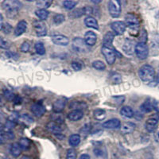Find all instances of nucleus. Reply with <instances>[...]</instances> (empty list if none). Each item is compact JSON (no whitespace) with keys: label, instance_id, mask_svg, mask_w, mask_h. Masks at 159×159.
<instances>
[{"label":"nucleus","instance_id":"obj_1","mask_svg":"<svg viewBox=\"0 0 159 159\" xmlns=\"http://www.w3.org/2000/svg\"><path fill=\"white\" fill-rule=\"evenodd\" d=\"M2 7L9 18H14L22 8V3L17 0H5L2 2Z\"/></svg>","mask_w":159,"mask_h":159},{"label":"nucleus","instance_id":"obj_2","mask_svg":"<svg viewBox=\"0 0 159 159\" xmlns=\"http://www.w3.org/2000/svg\"><path fill=\"white\" fill-rule=\"evenodd\" d=\"M139 76L145 83H150L155 78V71L149 65H143L139 70Z\"/></svg>","mask_w":159,"mask_h":159},{"label":"nucleus","instance_id":"obj_3","mask_svg":"<svg viewBox=\"0 0 159 159\" xmlns=\"http://www.w3.org/2000/svg\"><path fill=\"white\" fill-rule=\"evenodd\" d=\"M125 24L130 30V34L134 36L139 34V21L137 17L133 14H127L125 16Z\"/></svg>","mask_w":159,"mask_h":159},{"label":"nucleus","instance_id":"obj_4","mask_svg":"<svg viewBox=\"0 0 159 159\" xmlns=\"http://www.w3.org/2000/svg\"><path fill=\"white\" fill-rule=\"evenodd\" d=\"M109 14L113 18H118L121 13V4L118 0H111L108 2Z\"/></svg>","mask_w":159,"mask_h":159},{"label":"nucleus","instance_id":"obj_5","mask_svg":"<svg viewBox=\"0 0 159 159\" xmlns=\"http://www.w3.org/2000/svg\"><path fill=\"white\" fill-rule=\"evenodd\" d=\"M136 55L140 60L147 59L149 55V49L148 46L146 43H142L139 42L135 45V49H134Z\"/></svg>","mask_w":159,"mask_h":159},{"label":"nucleus","instance_id":"obj_6","mask_svg":"<svg viewBox=\"0 0 159 159\" xmlns=\"http://www.w3.org/2000/svg\"><path fill=\"white\" fill-rule=\"evenodd\" d=\"M101 51L108 65H112V64L115 63L116 54L114 49H111V48H107L103 46L101 49Z\"/></svg>","mask_w":159,"mask_h":159},{"label":"nucleus","instance_id":"obj_7","mask_svg":"<svg viewBox=\"0 0 159 159\" xmlns=\"http://www.w3.org/2000/svg\"><path fill=\"white\" fill-rule=\"evenodd\" d=\"M34 30L36 32V34L38 37H44L47 34V28L45 25V22L41 21V20H36L33 23Z\"/></svg>","mask_w":159,"mask_h":159},{"label":"nucleus","instance_id":"obj_8","mask_svg":"<svg viewBox=\"0 0 159 159\" xmlns=\"http://www.w3.org/2000/svg\"><path fill=\"white\" fill-rule=\"evenodd\" d=\"M111 27L112 30L114 31L116 34L122 35L123 34V33L125 32V30L127 29V25H126L124 22L116 21V22H113L111 24Z\"/></svg>","mask_w":159,"mask_h":159},{"label":"nucleus","instance_id":"obj_9","mask_svg":"<svg viewBox=\"0 0 159 159\" xmlns=\"http://www.w3.org/2000/svg\"><path fill=\"white\" fill-rule=\"evenodd\" d=\"M87 46L84 42V39L80 38H76L72 42V47L77 52H85L87 50Z\"/></svg>","mask_w":159,"mask_h":159},{"label":"nucleus","instance_id":"obj_10","mask_svg":"<svg viewBox=\"0 0 159 159\" xmlns=\"http://www.w3.org/2000/svg\"><path fill=\"white\" fill-rule=\"evenodd\" d=\"M52 42L55 45H61V46H66L69 45V39L65 35L56 34L52 36Z\"/></svg>","mask_w":159,"mask_h":159},{"label":"nucleus","instance_id":"obj_11","mask_svg":"<svg viewBox=\"0 0 159 159\" xmlns=\"http://www.w3.org/2000/svg\"><path fill=\"white\" fill-rule=\"evenodd\" d=\"M66 103H67V99L65 98H60V99H57L52 104V110L56 113L61 112L65 109Z\"/></svg>","mask_w":159,"mask_h":159},{"label":"nucleus","instance_id":"obj_12","mask_svg":"<svg viewBox=\"0 0 159 159\" xmlns=\"http://www.w3.org/2000/svg\"><path fill=\"white\" fill-rule=\"evenodd\" d=\"M97 41V36L94 32L88 31L84 35V42L88 46H93L96 45Z\"/></svg>","mask_w":159,"mask_h":159},{"label":"nucleus","instance_id":"obj_13","mask_svg":"<svg viewBox=\"0 0 159 159\" xmlns=\"http://www.w3.org/2000/svg\"><path fill=\"white\" fill-rule=\"evenodd\" d=\"M157 123H158V118H150V119H147L146 123H145L146 130L148 132H154L155 129L157 128Z\"/></svg>","mask_w":159,"mask_h":159},{"label":"nucleus","instance_id":"obj_14","mask_svg":"<svg viewBox=\"0 0 159 159\" xmlns=\"http://www.w3.org/2000/svg\"><path fill=\"white\" fill-rule=\"evenodd\" d=\"M103 127L106 129H118L121 127V122L118 119H111L103 123Z\"/></svg>","mask_w":159,"mask_h":159},{"label":"nucleus","instance_id":"obj_15","mask_svg":"<svg viewBox=\"0 0 159 159\" xmlns=\"http://www.w3.org/2000/svg\"><path fill=\"white\" fill-rule=\"evenodd\" d=\"M134 49H135V45L134 42L130 39L126 40L123 45V50L124 51L125 53H127V55L133 54Z\"/></svg>","mask_w":159,"mask_h":159},{"label":"nucleus","instance_id":"obj_16","mask_svg":"<svg viewBox=\"0 0 159 159\" xmlns=\"http://www.w3.org/2000/svg\"><path fill=\"white\" fill-rule=\"evenodd\" d=\"M31 111L37 117H41L43 116L45 112V108L44 106L39 103H35L31 106Z\"/></svg>","mask_w":159,"mask_h":159},{"label":"nucleus","instance_id":"obj_17","mask_svg":"<svg viewBox=\"0 0 159 159\" xmlns=\"http://www.w3.org/2000/svg\"><path fill=\"white\" fill-rule=\"evenodd\" d=\"M46 128H47L48 130H49L51 133H53L55 135L58 134H61V127L60 126L59 123H56V122L54 121H52L50 122V123H48L47 126H46Z\"/></svg>","mask_w":159,"mask_h":159},{"label":"nucleus","instance_id":"obj_18","mask_svg":"<svg viewBox=\"0 0 159 159\" xmlns=\"http://www.w3.org/2000/svg\"><path fill=\"white\" fill-rule=\"evenodd\" d=\"M27 29V22L22 20V21H20L16 25V28L15 30V36L18 37L21 36L22 34H23L25 32Z\"/></svg>","mask_w":159,"mask_h":159},{"label":"nucleus","instance_id":"obj_19","mask_svg":"<svg viewBox=\"0 0 159 159\" xmlns=\"http://www.w3.org/2000/svg\"><path fill=\"white\" fill-rule=\"evenodd\" d=\"M115 38V34L113 32H107L106 34L104 35L103 39V46L107 48H111L112 42Z\"/></svg>","mask_w":159,"mask_h":159},{"label":"nucleus","instance_id":"obj_20","mask_svg":"<svg viewBox=\"0 0 159 159\" xmlns=\"http://www.w3.org/2000/svg\"><path fill=\"white\" fill-rule=\"evenodd\" d=\"M15 139V134L11 131H2L0 132V145L5 144L9 140H12Z\"/></svg>","mask_w":159,"mask_h":159},{"label":"nucleus","instance_id":"obj_21","mask_svg":"<svg viewBox=\"0 0 159 159\" xmlns=\"http://www.w3.org/2000/svg\"><path fill=\"white\" fill-rule=\"evenodd\" d=\"M84 117V112L80 110H73L69 112L68 115V119L71 121H78Z\"/></svg>","mask_w":159,"mask_h":159},{"label":"nucleus","instance_id":"obj_22","mask_svg":"<svg viewBox=\"0 0 159 159\" xmlns=\"http://www.w3.org/2000/svg\"><path fill=\"white\" fill-rule=\"evenodd\" d=\"M135 124L131 122H128V123H125L124 124H123V126L121 127V131L123 134H131L132 132H134V130H135Z\"/></svg>","mask_w":159,"mask_h":159},{"label":"nucleus","instance_id":"obj_23","mask_svg":"<svg viewBox=\"0 0 159 159\" xmlns=\"http://www.w3.org/2000/svg\"><path fill=\"white\" fill-rule=\"evenodd\" d=\"M84 23L89 28H92V29L95 30L99 29V25H98L97 21H96V18L92 16H88L87 18H85Z\"/></svg>","mask_w":159,"mask_h":159},{"label":"nucleus","instance_id":"obj_24","mask_svg":"<svg viewBox=\"0 0 159 159\" xmlns=\"http://www.w3.org/2000/svg\"><path fill=\"white\" fill-rule=\"evenodd\" d=\"M22 148L18 143H14L11 147V154L13 157H18L21 154Z\"/></svg>","mask_w":159,"mask_h":159},{"label":"nucleus","instance_id":"obj_25","mask_svg":"<svg viewBox=\"0 0 159 159\" xmlns=\"http://www.w3.org/2000/svg\"><path fill=\"white\" fill-rule=\"evenodd\" d=\"M120 114L123 116H124V117L130 119V118L134 117V113L133 111V110H132L131 107H128V106H124L120 110Z\"/></svg>","mask_w":159,"mask_h":159},{"label":"nucleus","instance_id":"obj_26","mask_svg":"<svg viewBox=\"0 0 159 159\" xmlns=\"http://www.w3.org/2000/svg\"><path fill=\"white\" fill-rule=\"evenodd\" d=\"M80 140H81V138H80V134H72L69 139V143L71 147H76V146H78L80 144Z\"/></svg>","mask_w":159,"mask_h":159},{"label":"nucleus","instance_id":"obj_27","mask_svg":"<svg viewBox=\"0 0 159 159\" xmlns=\"http://www.w3.org/2000/svg\"><path fill=\"white\" fill-rule=\"evenodd\" d=\"M86 15L85 12V7L84 8H79V9H76L74 11H72V12L69 15V18H77L83 16V15Z\"/></svg>","mask_w":159,"mask_h":159},{"label":"nucleus","instance_id":"obj_28","mask_svg":"<svg viewBox=\"0 0 159 159\" xmlns=\"http://www.w3.org/2000/svg\"><path fill=\"white\" fill-rule=\"evenodd\" d=\"M35 15H36V16L38 17L41 21H42V20L47 19L48 17H49V11H47L45 9H38L35 11Z\"/></svg>","mask_w":159,"mask_h":159},{"label":"nucleus","instance_id":"obj_29","mask_svg":"<svg viewBox=\"0 0 159 159\" xmlns=\"http://www.w3.org/2000/svg\"><path fill=\"white\" fill-rule=\"evenodd\" d=\"M140 108H141L142 111L145 112V113H149V112H150L153 109H154V107H153V103H152L150 100H146V101L141 105Z\"/></svg>","mask_w":159,"mask_h":159},{"label":"nucleus","instance_id":"obj_30","mask_svg":"<svg viewBox=\"0 0 159 159\" xmlns=\"http://www.w3.org/2000/svg\"><path fill=\"white\" fill-rule=\"evenodd\" d=\"M94 117L95 119H96L97 120H99V121H101V120H103V119L106 118L107 115H106V111L103 109H96V110L94 111Z\"/></svg>","mask_w":159,"mask_h":159},{"label":"nucleus","instance_id":"obj_31","mask_svg":"<svg viewBox=\"0 0 159 159\" xmlns=\"http://www.w3.org/2000/svg\"><path fill=\"white\" fill-rule=\"evenodd\" d=\"M35 50H36V52L39 55H44L45 53V45L42 42H38L34 45Z\"/></svg>","mask_w":159,"mask_h":159},{"label":"nucleus","instance_id":"obj_32","mask_svg":"<svg viewBox=\"0 0 159 159\" xmlns=\"http://www.w3.org/2000/svg\"><path fill=\"white\" fill-rule=\"evenodd\" d=\"M77 1H73V0H66L63 2V6L65 9L72 10L77 5Z\"/></svg>","mask_w":159,"mask_h":159},{"label":"nucleus","instance_id":"obj_33","mask_svg":"<svg viewBox=\"0 0 159 159\" xmlns=\"http://www.w3.org/2000/svg\"><path fill=\"white\" fill-rule=\"evenodd\" d=\"M19 145L22 150H28L30 147V141L28 139L22 138L19 140Z\"/></svg>","mask_w":159,"mask_h":159},{"label":"nucleus","instance_id":"obj_34","mask_svg":"<svg viewBox=\"0 0 159 159\" xmlns=\"http://www.w3.org/2000/svg\"><path fill=\"white\" fill-rule=\"evenodd\" d=\"M84 107H86V104L83 102H72L70 104V108H72L73 110L81 111Z\"/></svg>","mask_w":159,"mask_h":159},{"label":"nucleus","instance_id":"obj_35","mask_svg":"<svg viewBox=\"0 0 159 159\" xmlns=\"http://www.w3.org/2000/svg\"><path fill=\"white\" fill-rule=\"evenodd\" d=\"M92 67L99 71H103L106 69V65L102 61H95L92 62Z\"/></svg>","mask_w":159,"mask_h":159},{"label":"nucleus","instance_id":"obj_36","mask_svg":"<svg viewBox=\"0 0 159 159\" xmlns=\"http://www.w3.org/2000/svg\"><path fill=\"white\" fill-rule=\"evenodd\" d=\"M52 3V1H48V0H44V1H38L37 2V5L41 7L40 9H45L46 10V8L49 7L51 4Z\"/></svg>","mask_w":159,"mask_h":159},{"label":"nucleus","instance_id":"obj_37","mask_svg":"<svg viewBox=\"0 0 159 159\" xmlns=\"http://www.w3.org/2000/svg\"><path fill=\"white\" fill-rule=\"evenodd\" d=\"M19 120L22 122V123H25V124H27V125L31 124V123L34 122V120H33L32 118L26 114H24V115H22V116H20Z\"/></svg>","mask_w":159,"mask_h":159},{"label":"nucleus","instance_id":"obj_38","mask_svg":"<svg viewBox=\"0 0 159 159\" xmlns=\"http://www.w3.org/2000/svg\"><path fill=\"white\" fill-rule=\"evenodd\" d=\"M3 96L4 97H5V99H7V100H8V101H12V100H14L15 98V95L10 90H5L4 91V93H3Z\"/></svg>","mask_w":159,"mask_h":159},{"label":"nucleus","instance_id":"obj_39","mask_svg":"<svg viewBox=\"0 0 159 159\" xmlns=\"http://www.w3.org/2000/svg\"><path fill=\"white\" fill-rule=\"evenodd\" d=\"M65 18L63 15H61V14H58V15H56L54 17H53V22L56 25H59V24L62 23V22L65 21Z\"/></svg>","mask_w":159,"mask_h":159},{"label":"nucleus","instance_id":"obj_40","mask_svg":"<svg viewBox=\"0 0 159 159\" xmlns=\"http://www.w3.org/2000/svg\"><path fill=\"white\" fill-rule=\"evenodd\" d=\"M77 154H76V151L74 149H69L66 154V158L67 159H76Z\"/></svg>","mask_w":159,"mask_h":159},{"label":"nucleus","instance_id":"obj_41","mask_svg":"<svg viewBox=\"0 0 159 159\" xmlns=\"http://www.w3.org/2000/svg\"><path fill=\"white\" fill-rule=\"evenodd\" d=\"M11 46L10 42H8L7 40L4 39L2 38H0V49H8Z\"/></svg>","mask_w":159,"mask_h":159},{"label":"nucleus","instance_id":"obj_42","mask_svg":"<svg viewBox=\"0 0 159 159\" xmlns=\"http://www.w3.org/2000/svg\"><path fill=\"white\" fill-rule=\"evenodd\" d=\"M139 40H140V42L142 43H146L147 41V31L143 30V31L141 32V35H140V38H139Z\"/></svg>","mask_w":159,"mask_h":159},{"label":"nucleus","instance_id":"obj_43","mask_svg":"<svg viewBox=\"0 0 159 159\" xmlns=\"http://www.w3.org/2000/svg\"><path fill=\"white\" fill-rule=\"evenodd\" d=\"M15 122L11 121V120H8L5 124V128L8 130V131H11L13 128H15Z\"/></svg>","mask_w":159,"mask_h":159},{"label":"nucleus","instance_id":"obj_44","mask_svg":"<svg viewBox=\"0 0 159 159\" xmlns=\"http://www.w3.org/2000/svg\"><path fill=\"white\" fill-rule=\"evenodd\" d=\"M71 65H72V68L73 69V70L76 71V72H77V71H80L82 69L81 64H80L79 62L77 61L72 62Z\"/></svg>","mask_w":159,"mask_h":159},{"label":"nucleus","instance_id":"obj_45","mask_svg":"<svg viewBox=\"0 0 159 159\" xmlns=\"http://www.w3.org/2000/svg\"><path fill=\"white\" fill-rule=\"evenodd\" d=\"M30 46L29 42H25L22 43V45H21V48H20V49H21V51H22V52H27L28 51L30 50Z\"/></svg>","mask_w":159,"mask_h":159},{"label":"nucleus","instance_id":"obj_46","mask_svg":"<svg viewBox=\"0 0 159 159\" xmlns=\"http://www.w3.org/2000/svg\"><path fill=\"white\" fill-rule=\"evenodd\" d=\"M12 30V26L10 25L9 23H5L3 25V27H2V31L4 32V34H10Z\"/></svg>","mask_w":159,"mask_h":159},{"label":"nucleus","instance_id":"obj_47","mask_svg":"<svg viewBox=\"0 0 159 159\" xmlns=\"http://www.w3.org/2000/svg\"><path fill=\"white\" fill-rule=\"evenodd\" d=\"M90 125L89 124H86L85 126H84L83 128L80 130V133L83 134H88L89 133V131H90Z\"/></svg>","mask_w":159,"mask_h":159},{"label":"nucleus","instance_id":"obj_48","mask_svg":"<svg viewBox=\"0 0 159 159\" xmlns=\"http://www.w3.org/2000/svg\"><path fill=\"white\" fill-rule=\"evenodd\" d=\"M158 83H159V76H157V77L155 76V78L153 80V81L150 82V83L149 84V85L151 86V87H155V86H157V85L158 84Z\"/></svg>","mask_w":159,"mask_h":159},{"label":"nucleus","instance_id":"obj_49","mask_svg":"<svg viewBox=\"0 0 159 159\" xmlns=\"http://www.w3.org/2000/svg\"><path fill=\"white\" fill-rule=\"evenodd\" d=\"M6 54H7V56L10 58H14V59L15 58V59H18V55L17 54V53H15V52H7V53H6Z\"/></svg>","mask_w":159,"mask_h":159},{"label":"nucleus","instance_id":"obj_50","mask_svg":"<svg viewBox=\"0 0 159 159\" xmlns=\"http://www.w3.org/2000/svg\"><path fill=\"white\" fill-rule=\"evenodd\" d=\"M3 25V17H2V14H0V30H2Z\"/></svg>","mask_w":159,"mask_h":159},{"label":"nucleus","instance_id":"obj_51","mask_svg":"<svg viewBox=\"0 0 159 159\" xmlns=\"http://www.w3.org/2000/svg\"><path fill=\"white\" fill-rule=\"evenodd\" d=\"M153 107H154V108L157 111L159 112V103L158 102H154V103H153Z\"/></svg>","mask_w":159,"mask_h":159},{"label":"nucleus","instance_id":"obj_52","mask_svg":"<svg viewBox=\"0 0 159 159\" xmlns=\"http://www.w3.org/2000/svg\"><path fill=\"white\" fill-rule=\"evenodd\" d=\"M79 159H90V156L87 154H84L80 155Z\"/></svg>","mask_w":159,"mask_h":159},{"label":"nucleus","instance_id":"obj_53","mask_svg":"<svg viewBox=\"0 0 159 159\" xmlns=\"http://www.w3.org/2000/svg\"><path fill=\"white\" fill-rule=\"evenodd\" d=\"M155 139H156V141H157V143H159V130L157 132V134H156Z\"/></svg>","mask_w":159,"mask_h":159},{"label":"nucleus","instance_id":"obj_54","mask_svg":"<svg viewBox=\"0 0 159 159\" xmlns=\"http://www.w3.org/2000/svg\"><path fill=\"white\" fill-rule=\"evenodd\" d=\"M4 128H5V126L3 124H2V123H0V132H2Z\"/></svg>","mask_w":159,"mask_h":159},{"label":"nucleus","instance_id":"obj_55","mask_svg":"<svg viewBox=\"0 0 159 159\" xmlns=\"http://www.w3.org/2000/svg\"><path fill=\"white\" fill-rule=\"evenodd\" d=\"M21 159H30V157H28V156H23V157H21Z\"/></svg>","mask_w":159,"mask_h":159}]
</instances>
